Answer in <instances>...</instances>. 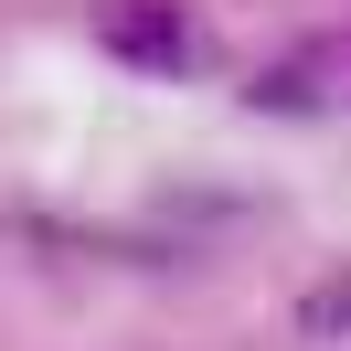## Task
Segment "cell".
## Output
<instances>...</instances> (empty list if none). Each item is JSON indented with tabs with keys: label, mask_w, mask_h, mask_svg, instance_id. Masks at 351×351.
<instances>
[{
	"label": "cell",
	"mask_w": 351,
	"mask_h": 351,
	"mask_svg": "<svg viewBox=\"0 0 351 351\" xmlns=\"http://www.w3.org/2000/svg\"><path fill=\"white\" fill-rule=\"evenodd\" d=\"M287 330H298V341H319V351H341V341H351V266H341V277H319V287H298Z\"/></svg>",
	"instance_id": "3957f363"
},
{
	"label": "cell",
	"mask_w": 351,
	"mask_h": 351,
	"mask_svg": "<svg viewBox=\"0 0 351 351\" xmlns=\"http://www.w3.org/2000/svg\"><path fill=\"white\" fill-rule=\"evenodd\" d=\"M341 75H351V64H341Z\"/></svg>",
	"instance_id": "277c9868"
},
{
	"label": "cell",
	"mask_w": 351,
	"mask_h": 351,
	"mask_svg": "<svg viewBox=\"0 0 351 351\" xmlns=\"http://www.w3.org/2000/svg\"><path fill=\"white\" fill-rule=\"evenodd\" d=\"M330 75H341V53H287V64H266L256 86H245V107H266V117H319L330 107Z\"/></svg>",
	"instance_id": "7a4b0ae2"
},
{
	"label": "cell",
	"mask_w": 351,
	"mask_h": 351,
	"mask_svg": "<svg viewBox=\"0 0 351 351\" xmlns=\"http://www.w3.org/2000/svg\"><path fill=\"white\" fill-rule=\"evenodd\" d=\"M96 53H117L128 75L181 86V75H202V64H213V32H202L181 0H96Z\"/></svg>",
	"instance_id": "6da1fadb"
}]
</instances>
